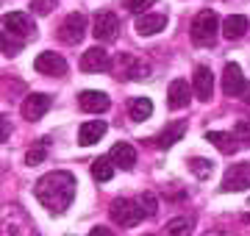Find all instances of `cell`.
<instances>
[{
    "mask_svg": "<svg viewBox=\"0 0 250 236\" xmlns=\"http://www.w3.org/2000/svg\"><path fill=\"white\" fill-rule=\"evenodd\" d=\"M75 175L67 173V170H56V173H47L36 181V200L45 206L50 214H64V211L72 206L75 200Z\"/></svg>",
    "mask_w": 250,
    "mask_h": 236,
    "instance_id": "cell-1",
    "label": "cell"
},
{
    "mask_svg": "<svg viewBox=\"0 0 250 236\" xmlns=\"http://www.w3.org/2000/svg\"><path fill=\"white\" fill-rule=\"evenodd\" d=\"M217 31H220V20L214 11H200L192 22V42L197 47H211L217 42Z\"/></svg>",
    "mask_w": 250,
    "mask_h": 236,
    "instance_id": "cell-2",
    "label": "cell"
},
{
    "mask_svg": "<svg viewBox=\"0 0 250 236\" xmlns=\"http://www.w3.org/2000/svg\"><path fill=\"white\" fill-rule=\"evenodd\" d=\"M34 31H36L34 20L28 17L25 11H11V14L3 17V34L22 42V45H25L28 39H34Z\"/></svg>",
    "mask_w": 250,
    "mask_h": 236,
    "instance_id": "cell-3",
    "label": "cell"
},
{
    "mask_svg": "<svg viewBox=\"0 0 250 236\" xmlns=\"http://www.w3.org/2000/svg\"><path fill=\"white\" fill-rule=\"evenodd\" d=\"M114 73L123 81H142V78L150 75V64L134 53H120V59L114 64Z\"/></svg>",
    "mask_w": 250,
    "mask_h": 236,
    "instance_id": "cell-4",
    "label": "cell"
},
{
    "mask_svg": "<svg viewBox=\"0 0 250 236\" xmlns=\"http://www.w3.org/2000/svg\"><path fill=\"white\" fill-rule=\"evenodd\" d=\"M145 217L142 206H139V200H128V197H120L111 203V219H114L117 225L123 228H134L139 225Z\"/></svg>",
    "mask_w": 250,
    "mask_h": 236,
    "instance_id": "cell-5",
    "label": "cell"
},
{
    "mask_svg": "<svg viewBox=\"0 0 250 236\" xmlns=\"http://www.w3.org/2000/svg\"><path fill=\"white\" fill-rule=\"evenodd\" d=\"M223 192H245L250 189V161L231 164L223 175Z\"/></svg>",
    "mask_w": 250,
    "mask_h": 236,
    "instance_id": "cell-6",
    "label": "cell"
},
{
    "mask_svg": "<svg viewBox=\"0 0 250 236\" xmlns=\"http://www.w3.org/2000/svg\"><path fill=\"white\" fill-rule=\"evenodd\" d=\"M86 34V17L81 14V11H72L64 17V22L59 25V39H62L64 45H78L81 39Z\"/></svg>",
    "mask_w": 250,
    "mask_h": 236,
    "instance_id": "cell-7",
    "label": "cell"
},
{
    "mask_svg": "<svg viewBox=\"0 0 250 236\" xmlns=\"http://www.w3.org/2000/svg\"><path fill=\"white\" fill-rule=\"evenodd\" d=\"M117 31H120V20L114 11H98L92 20V34L98 42H114Z\"/></svg>",
    "mask_w": 250,
    "mask_h": 236,
    "instance_id": "cell-8",
    "label": "cell"
},
{
    "mask_svg": "<svg viewBox=\"0 0 250 236\" xmlns=\"http://www.w3.org/2000/svg\"><path fill=\"white\" fill-rule=\"evenodd\" d=\"M111 67H114L111 64V56L98 45L89 47V50H83V56H81V70L83 73H106Z\"/></svg>",
    "mask_w": 250,
    "mask_h": 236,
    "instance_id": "cell-9",
    "label": "cell"
},
{
    "mask_svg": "<svg viewBox=\"0 0 250 236\" xmlns=\"http://www.w3.org/2000/svg\"><path fill=\"white\" fill-rule=\"evenodd\" d=\"M50 106H53V100L47 98V95H42V92H36V95H28L25 100H22V117L28 119V122H36V119H42L50 111Z\"/></svg>",
    "mask_w": 250,
    "mask_h": 236,
    "instance_id": "cell-10",
    "label": "cell"
},
{
    "mask_svg": "<svg viewBox=\"0 0 250 236\" xmlns=\"http://www.w3.org/2000/svg\"><path fill=\"white\" fill-rule=\"evenodd\" d=\"M245 86H248V81H245V75H242L239 64L228 61L225 70H223V92L228 95V98H242Z\"/></svg>",
    "mask_w": 250,
    "mask_h": 236,
    "instance_id": "cell-11",
    "label": "cell"
},
{
    "mask_svg": "<svg viewBox=\"0 0 250 236\" xmlns=\"http://www.w3.org/2000/svg\"><path fill=\"white\" fill-rule=\"evenodd\" d=\"M34 70L42 75H53V78H62L67 75V61H64L59 53H39L34 61Z\"/></svg>",
    "mask_w": 250,
    "mask_h": 236,
    "instance_id": "cell-12",
    "label": "cell"
},
{
    "mask_svg": "<svg viewBox=\"0 0 250 236\" xmlns=\"http://www.w3.org/2000/svg\"><path fill=\"white\" fill-rule=\"evenodd\" d=\"M164 28H167V14H161V11H145L136 17V34L139 37H153Z\"/></svg>",
    "mask_w": 250,
    "mask_h": 236,
    "instance_id": "cell-13",
    "label": "cell"
},
{
    "mask_svg": "<svg viewBox=\"0 0 250 236\" xmlns=\"http://www.w3.org/2000/svg\"><path fill=\"white\" fill-rule=\"evenodd\" d=\"M192 89H195L197 100H211V95H214V75L206 64H200L192 75Z\"/></svg>",
    "mask_w": 250,
    "mask_h": 236,
    "instance_id": "cell-14",
    "label": "cell"
},
{
    "mask_svg": "<svg viewBox=\"0 0 250 236\" xmlns=\"http://www.w3.org/2000/svg\"><path fill=\"white\" fill-rule=\"evenodd\" d=\"M78 103H81V109L89 111V114H103V111H108V106H111V100H108L106 92H95V89L81 92Z\"/></svg>",
    "mask_w": 250,
    "mask_h": 236,
    "instance_id": "cell-15",
    "label": "cell"
},
{
    "mask_svg": "<svg viewBox=\"0 0 250 236\" xmlns=\"http://www.w3.org/2000/svg\"><path fill=\"white\" fill-rule=\"evenodd\" d=\"M108 158L114 161V167H120L125 173L136 167V150H134V145H128V142H117V145L108 150Z\"/></svg>",
    "mask_w": 250,
    "mask_h": 236,
    "instance_id": "cell-16",
    "label": "cell"
},
{
    "mask_svg": "<svg viewBox=\"0 0 250 236\" xmlns=\"http://www.w3.org/2000/svg\"><path fill=\"white\" fill-rule=\"evenodd\" d=\"M189 95H192V86H189L184 78H175V81L170 83V89H167V106H170L172 111L187 109Z\"/></svg>",
    "mask_w": 250,
    "mask_h": 236,
    "instance_id": "cell-17",
    "label": "cell"
},
{
    "mask_svg": "<svg viewBox=\"0 0 250 236\" xmlns=\"http://www.w3.org/2000/svg\"><path fill=\"white\" fill-rule=\"evenodd\" d=\"M206 142H211V145L220 150V153L231 156L239 150V139L236 134H228V131H206Z\"/></svg>",
    "mask_w": 250,
    "mask_h": 236,
    "instance_id": "cell-18",
    "label": "cell"
},
{
    "mask_svg": "<svg viewBox=\"0 0 250 236\" xmlns=\"http://www.w3.org/2000/svg\"><path fill=\"white\" fill-rule=\"evenodd\" d=\"M103 137H106V122H103V119H89V122H83L81 131H78V142L83 147L100 142Z\"/></svg>",
    "mask_w": 250,
    "mask_h": 236,
    "instance_id": "cell-19",
    "label": "cell"
},
{
    "mask_svg": "<svg viewBox=\"0 0 250 236\" xmlns=\"http://www.w3.org/2000/svg\"><path fill=\"white\" fill-rule=\"evenodd\" d=\"M184 134H187V122H184V119H175V122H170V125H167L159 137H156V145L167 150V147H172L175 142H181V139H184Z\"/></svg>",
    "mask_w": 250,
    "mask_h": 236,
    "instance_id": "cell-20",
    "label": "cell"
},
{
    "mask_svg": "<svg viewBox=\"0 0 250 236\" xmlns=\"http://www.w3.org/2000/svg\"><path fill=\"white\" fill-rule=\"evenodd\" d=\"M248 28H250L248 17L231 14V17H225V22H223V34H225V39H242L248 34Z\"/></svg>",
    "mask_w": 250,
    "mask_h": 236,
    "instance_id": "cell-21",
    "label": "cell"
},
{
    "mask_svg": "<svg viewBox=\"0 0 250 236\" xmlns=\"http://www.w3.org/2000/svg\"><path fill=\"white\" fill-rule=\"evenodd\" d=\"M114 161L108 158V156H100V158H95L92 161V178L98 183H108L111 178H114Z\"/></svg>",
    "mask_w": 250,
    "mask_h": 236,
    "instance_id": "cell-22",
    "label": "cell"
},
{
    "mask_svg": "<svg viewBox=\"0 0 250 236\" xmlns=\"http://www.w3.org/2000/svg\"><path fill=\"white\" fill-rule=\"evenodd\" d=\"M128 114H131V119H136V122L147 119V117L153 114V103H150V98H134L131 103H128Z\"/></svg>",
    "mask_w": 250,
    "mask_h": 236,
    "instance_id": "cell-23",
    "label": "cell"
},
{
    "mask_svg": "<svg viewBox=\"0 0 250 236\" xmlns=\"http://www.w3.org/2000/svg\"><path fill=\"white\" fill-rule=\"evenodd\" d=\"M164 236H192V219L189 217H172L164 225Z\"/></svg>",
    "mask_w": 250,
    "mask_h": 236,
    "instance_id": "cell-24",
    "label": "cell"
},
{
    "mask_svg": "<svg viewBox=\"0 0 250 236\" xmlns=\"http://www.w3.org/2000/svg\"><path fill=\"white\" fill-rule=\"evenodd\" d=\"M189 170H192L195 178L206 181L208 175L214 173V161H211V158H200V156H195V158H189Z\"/></svg>",
    "mask_w": 250,
    "mask_h": 236,
    "instance_id": "cell-25",
    "label": "cell"
},
{
    "mask_svg": "<svg viewBox=\"0 0 250 236\" xmlns=\"http://www.w3.org/2000/svg\"><path fill=\"white\" fill-rule=\"evenodd\" d=\"M47 158V139H42L39 145L34 147V150H28V156H25V161L34 167V164H42Z\"/></svg>",
    "mask_w": 250,
    "mask_h": 236,
    "instance_id": "cell-26",
    "label": "cell"
},
{
    "mask_svg": "<svg viewBox=\"0 0 250 236\" xmlns=\"http://www.w3.org/2000/svg\"><path fill=\"white\" fill-rule=\"evenodd\" d=\"M139 206H142L145 217H156V209H159V200H156V195H150V192H145L142 197H139Z\"/></svg>",
    "mask_w": 250,
    "mask_h": 236,
    "instance_id": "cell-27",
    "label": "cell"
},
{
    "mask_svg": "<svg viewBox=\"0 0 250 236\" xmlns=\"http://www.w3.org/2000/svg\"><path fill=\"white\" fill-rule=\"evenodd\" d=\"M56 3H59V0H31V11L39 14V17H45V14H50V11L56 9Z\"/></svg>",
    "mask_w": 250,
    "mask_h": 236,
    "instance_id": "cell-28",
    "label": "cell"
},
{
    "mask_svg": "<svg viewBox=\"0 0 250 236\" xmlns=\"http://www.w3.org/2000/svg\"><path fill=\"white\" fill-rule=\"evenodd\" d=\"M233 134L239 139V145H250V119H239L236 128H233Z\"/></svg>",
    "mask_w": 250,
    "mask_h": 236,
    "instance_id": "cell-29",
    "label": "cell"
},
{
    "mask_svg": "<svg viewBox=\"0 0 250 236\" xmlns=\"http://www.w3.org/2000/svg\"><path fill=\"white\" fill-rule=\"evenodd\" d=\"M156 0H123V6L134 14H145V9H150Z\"/></svg>",
    "mask_w": 250,
    "mask_h": 236,
    "instance_id": "cell-30",
    "label": "cell"
},
{
    "mask_svg": "<svg viewBox=\"0 0 250 236\" xmlns=\"http://www.w3.org/2000/svg\"><path fill=\"white\" fill-rule=\"evenodd\" d=\"M20 50H22V42H17V39H11L3 34V56H17Z\"/></svg>",
    "mask_w": 250,
    "mask_h": 236,
    "instance_id": "cell-31",
    "label": "cell"
},
{
    "mask_svg": "<svg viewBox=\"0 0 250 236\" xmlns=\"http://www.w3.org/2000/svg\"><path fill=\"white\" fill-rule=\"evenodd\" d=\"M89 236H114V231H108L106 225H95L89 231Z\"/></svg>",
    "mask_w": 250,
    "mask_h": 236,
    "instance_id": "cell-32",
    "label": "cell"
},
{
    "mask_svg": "<svg viewBox=\"0 0 250 236\" xmlns=\"http://www.w3.org/2000/svg\"><path fill=\"white\" fill-rule=\"evenodd\" d=\"M0 122H3V134H0V139H3V142H9V117H3Z\"/></svg>",
    "mask_w": 250,
    "mask_h": 236,
    "instance_id": "cell-33",
    "label": "cell"
},
{
    "mask_svg": "<svg viewBox=\"0 0 250 236\" xmlns=\"http://www.w3.org/2000/svg\"><path fill=\"white\" fill-rule=\"evenodd\" d=\"M242 100H245V103H250V83L245 86V92H242Z\"/></svg>",
    "mask_w": 250,
    "mask_h": 236,
    "instance_id": "cell-34",
    "label": "cell"
},
{
    "mask_svg": "<svg viewBox=\"0 0 250 236\" xmlns=\"http://www.w3.org/2000/svg\"><path fill=\"white\" fill-rule=\"evenodd\" d=\"M245 222H248V225H250V214H245Z\"/></svg>",
    "mask_w": 250,
    "mask_h": 236,
    "instance_id": "cell-35",
    "label": "cell"
}]
</instances>
